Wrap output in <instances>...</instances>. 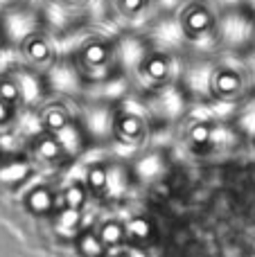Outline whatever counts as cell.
Segmentation results:
<instances>
[{
	"instance_id": "obj_14",
	"label": "cell",
	"mask_w": 255,
	"mask_h": 257,
	"mask_svg": "<svg viewBox=\"0 0 255 257\" xmlns=\"http://www.w3.org/2000/svg\"><path fill=\"white\" fill-rule=\"evenodd\" d=\"M84 199H86V192L81 185H70L63 192V201H66V205H70V208H79V205L84 203Z\"/></svg>"
},
{
	"instance_id": "obj_11",
	"label": "cell",
	"mask_w": 255,
	"mask_h": 257,
	"mask_svg": "<svg viewBox=\"0 0 255 257\" xmlns=\"http://www.w3.org/2000/svg\"><path fill=\"white\" fill-rule=\"evenodd\" d=\"M190 142L194 147H206L212 142V124L210 122H197L190 126Z\"/></svg>"
},
{
	"instance_id": "obj_23",
	"label": "cell",
	"mask_w": 255,
	"mask_h": 257,
	"mask_svg": "<svg viewBox=\"0 0 255 257\" xmlns=\"http://www.w3.org/2000/svg\"><path fill=\"white\" fill-rule=\"evenodd\" d=\"M120 257H131V255H120Z\"/></svg>"
},
{
	"instance_id": "obj_21",
	"label": "cell",
	"mask_w": 255,
	"mask_h": 257,
	"mask_svg": "<svg viewBox=\"0 0 255 257\" xmlns=\"http://www.w3.org/2000/svg\"><path fill=\"white\" fill-rule=\"evenodd\" d=\"M61 3H84V0H61Z\"/></svg>"
},
{
	"instance_id": "obj_3",
	"label": "cell",
	"mask_w": 255,
	"mask_h": 257,
	"mask_svg": "<svg viewBox=\"0 0 255 257\" xmlns=\"http://www.w3.org/2000/svg\"><path fill=\"white\" fill-rule=\"evenodd\" d=\"M210 88L217 97L221 99H233L244 90V77L239 70L228 66H221L212 72L210 77Z\"/></svg>"
},
{
	"instance_id": "obj_22",
	"label": "cell",
	"mask_w": 255,
	"mask_h": 257,
	"mask_svg": "<svg viewBox=\"0 0 255 257\" xmlns=\"http://www.w3.org/2000/svg\"><path fill=\"white\" fill-rule=\"evenodd\" d=\"M253 39H255V25H253Z\"/></svg>"
},
{
	"instance_id": "obj_16",
	"label": "cell",
	"mask_w": 255,
	"mask_h": 257,
	"mask_svg": "<svg viewBox=\"0 0 255 257\" xmlns=\"http://www.w3.org/2000/svg\"><path fill=\"white\" fill-rule=\"evenodd\" d=\"M59 223H61V228H66V230H75V228L79 226V212H77V208H70V205H68V210L61 212Z\"/></svg>"
},
{
	"instance_id": "obj_9",
	"label": "cell",
	"mask_w": 255,
	"mask_h": 257,
	"mask_svg": "<svg viewBox=\"0 0 255 257\" xmlns=\"http://www.w3.org/2000/svg\"><path fill=\"white\" fill-rule=\"evenodd\" d=\"M52 201H54L52 192L45 190V187H36V190H32L30 196H27V205H30V210H34V212H45V210H50Z\"/></svg>"
},
{
	"instance_id": "obj_8",
	"label": "cell",
	"mask_w": 255,
	"mask_h": 257,
	"mask_svg": "<svg viewBox=\"0 0 255 257\" xmlns=\"http://www.w3.org/2000/svg\"><path fill=\"white\" fill-rule=\"evenodd\" d=\"M156 3L158 0H111L117 16H122L124 21H138V18L145 16Z\"/></svg>"
},
{
	"instance_id": "obj_2",
	"label": "cell",
	"mask_w": 255,
	"mask_h": 257,
	"mask_svg": "<svg viewBox=\"0 0 255 257\" xmlns=\"http://www.w3.org/2000/svg\"><path fill=\"white\" fill-rule=\"evenodd\" d=\"M111 57H113V48L102 39H90L77 50V61L81 63V72L86 77H90V79L106 75Z\"/></svg>"
},
{
	"instance_id": "obj_12",
	"label": "cell",
	"mask_w": 255,
	"mask_h": 257,
	"mask_svg": "<svg viewBox=\"0 0 255 257\" xmlns=\"http://www.w3.org/2000/svg\"><path fill=\"white\" fill-rule=\"evenodd\" d=\"M88 187L93 192H104L106 190V183H108V174L102 165H95V167L88 169Z\"/></svg>"
},
{
	"instance_id": "obj_1",
	"label": "cell",
	"mask_w": 255,
	"mask_h": 257,
	"mask_svg": "<svg viewBox=\"0 0 255 257\" xmlns=\"http://www.w3.org/2000/svg\"><path fill=\"white\" fill-rule=\"evenodd\" d=\"M179 25L185 39L201 41L215 30L217 14L208 0H185L179 14Z\"/></svg>"
},
{
	"instance_id": "obj_10",
	"label": "cell",
	"mask_w": 255,
	"mask_h": 257,
	"mask_svg": "<svg viewBox=\"0 0 255 257\" xmlns=\"http://www.w3.org/2000/svg\"><path fill=\"white\" fill-rule=\"evenodd\" d=\"M79 250L86 257H102V253H104L102 237L93 235V232H84V235L79 237Z\"/></svg>"
},
{
	"instance_id": "obj_6",
	"label": "cell",
	"mask_w": 255,
	"mask_h": 257,
	"mask_svg": "<svg viewBox=\"0 0 255 257\" xmlns=\"http://www.w3.org/2000/svg\"><path fill=\"white\" fill-rule=\"evenodd\" d=\"M113 131L117 133V138L124 142H136L143 138L145 133V120L134 111H122L113 120Z\"/></svg>"
},
{
	"instance_id": "obj_20",
	"label": "cell",
	"mask_w": 255,
	"mask_h": 257,
	"mask_svg": "<svg viewBox=\"0 0 255 257\" xmlns=\"http://www.w3.org/2000/svg\"><path fill=\"white\" fill-rule=\"evenodd\" d=\"M131 257H145V255H140L138 250H134V253H131Z\"/></svg>"
},
{
	"instance_id": "obj_24",
	"label": "cell",
	"mask_w": 255,
	"mask_h": 257,
	"mask_svg": "<svg viewBox=\"0 0 255 257\" xmlns=\"http://www.w3.org/2000/svg\"><path fill=\"white\" fill-rule=\"evenodd\" d=\"M0 149H3V142H0Z\"/></svg>"
},
{
	"instance_id": "obj_19",
	"label": "cell",
	"mask_w": 255,
	"mask_h": 257,
	"mask_svg": "<svg viewBox=\"0 0 255 257\" xmlns=\"http://www.w3.org/2000/svg\"><path fill=\"white\" fill-rule=\"evenodd\" d=\"M12 111H14V104L5 102V99L0 97V124H7V120L12 117Z\"/></svg>"
},
{
	"instance_id": "obj_18",
	"label": "cell",
	"mask_w": 255,
	"mask_h": 257,
	"mask_svg": "<svg viewBox=\"0 0 255 257\" xmlns=\"http://www.w3.org/2000/svg\"><path fill=\"white\" fill-rule=\"evenodd\" d=\"M129 230H131V235H136V237H147L149 232H152V226H149L147 219L136 217L134 221L129 223Z\"/></svg>"
},
{
	"instance_id": "obj_4",
	"label": "cell",
	"mask_w": 255,
	"mask_h": 257,
	"mask_svg": "<svg viewBox=\"0 0 255 257\" xmlns=\"http://www.w3.org/2000/svg\"><path fill=\"white\" fill-rule=\"evenodd\" d=\"M170 72H172V61H170V57L163 52H149L147 57L140 61V75L154 86L167 84Z\"/></svg>"
},
{
	"instance_id": "obj_7",
	"label": "cell",
	"mask_w": 255,
	"mask_h": 257,
	"mask_svg": "<svg viewBox=\"0 0 255 257\" xmlns=\"http://www.w3.org/2000/svg\"><path fill=\"white\" fill-rule=\"evenodd\" d=\"M41 124L48 133H54V136H61L66 133L68 128L72 126V120H70V113L63 104L54 102V104H48V106L41 111Z\"/></svg>"
},
{
	"instance_id": "obj_15",
	"label": "cell",
	"mask_w": 255,
	"mask_h": 257,
	"mask_svg": "<svg viewBox=\"0 0 255 257\" xmlns=\"http://www.w3.org/2000/svg\"><path fill=\"white\" fill-rule=\"evenodd\" d=\"M99 237H102L104 244H117V241L122 239V226L120 223H106V226L102 228V232H99Z\"/></svg>"
},
{
	"instance_id": "obj_5",
	"label": "cell",
	"mask_w": 255,
	"mask_h": 257,
	"mask_svg": "<svg viewBox=\"0 0 255 257\" xmlns=\"http://www.w3.org/2000/svg\"><path fill=\"white\" fill-rule=\"evenodd\" d=\"M23 52H25V57L30 59L32 63H36V66H48L54 59L52 43H50V39L45 34H41V32H32V34H27L25 39H23Z\"/></svg>"
},
{
	"instance_id": "obj_17",
	"label": "cell",
	"mask_w": 255,
	"mask_h": 257,
	"mask_svg": "<svg viewBox=\"0 0 255 257\" xmlns=\"http://www.w3.org/2000/svg\"><path fill=\"white\" fill-rule=\"evenodd\" d=\"M27 174V167L23 163H14L9 165L7 169H3L0 172V178H5V181H18V178H25Z\"/></svg>"
},
{
	"instance_id": "obj_13",
	"label": "cell",
	"mask_w": 255,
	"mask_h": 257,
	"mask_svg": "<svg viewBox=\"0 0 255 257\" xmlns=\"http://www.w3.org/2000/svg\"><path fill=\"white\" fill-rule=\"evenodd\" d=\"M21 95H23V90H21V86H18L16 81H12V79L0 81V97H3L5 102L16 104L18 99H21Z\"/></svg>"
}]
</instances>
